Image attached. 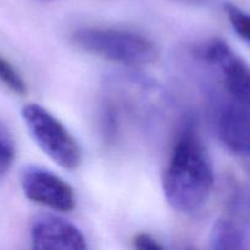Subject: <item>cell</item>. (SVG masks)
<instances>
[{"label": "cell", "mask_w": 250, "mask_h": 250, "mask_svg": "<svg viewBox=\"0 0 250 250\" xmlns=\"http://www.w3.org/2000/svg\"><path fill=\"white\" fill-rule=\"evenodd\" d=\"M161 183L168 204L182 214L198 211L210 198L214 170L199 133L192 125H187L176 139Z\"/></svg>", "instance_id": "6da1fadb"}, {"label": "cell", "mask_w": 250, "mask_h": 250, "mask_svg": "<svg viewBox=\"0 0 250 250\" xmlns=\"http://www.w3.org/2000/svg\"><path fill=\"white\" fill-rule=\"evenodd\" d=\"M71 41L81 50L127 66L149 65L159 58L153 41L128 29L80 28Z\"/></svg>", "instance_id": "7a4b0ae2"}, {"label": "cell", "mask_w": 250, "mask_h": 250, "mask_svg": "<svg viewBox=\"0 0 250 250\" xmlns=\"http://www.w3.org/2000/svg\"><path fill=\"white\" fill-rule=\"evenodd\" d=\"M22 117L39 148L66 170H76L81 164V149L68 129L53 114L38 104L22 109Z\"/></svg>", "instance_id": "3957f363"}, {"label": "cell", "mask_w": 250, "mask_h": 250, "mask_svg": "<svg viewBox=\"0 0 250 250\" xmlns=\"http://www.w3.org/2000/svg\"><path fill=\"white\" fill-rule=\"evenodd\" d=\"M200 55L220 73L222 84L234 103L250 106V66L220 38L205 44Z\"/></svg>", "instance_id": "277c9868"}, {"label": "cell", "mask_w": 250, "mask_h": 250, "mask_svg": "<svg viewBox=\"0 0 250 250\" xmlns=\"http://www.w3.org/2000/svg\"><path fill=\"white\" fill-rule=\"evenodd\" d=\"M21 187L24 195L36 204L59 212H70L75 209L72 187L45 168L27 167L21 176Z\"/></svg>", "instance_id": "5b68a950"}, {"label": "cell", "mask_w": 250, "mask_h": 250, "mask_svg": "<svg viewBox=\"0 0 250 250\" xmlns=\"http://www.w3.org/2000/svg\"><path fill=\"white\" fill-rule=\"evenodd\" d=\"M29 237L34 249H87L82 232L67 220L54 215L37 216L31 224Z\"/></svg>", "instance_id": "8992f818"}, {"label": "cell", "mask_w": 250, "mask_h": 250, "mask_svg": "<svg viewBox=\"0 0 250 250\" xmlns=\"http://www.w3.org/2000/svg\"><path fill=\"white\" fill-rule=\"evenodd\" d=\"M217 132L227 149L241 156H250V106L233 103L220 111Z\"/></svg>", "instance_id": "52a82bcc"}, {"label": "cell", "mask_w": 250, "mask_h": 250, "mask_svg": "<svg viewBox=\"0 0 250 250\" xmlns=\"http://www.w3.org/2000/svg\"><path fill=\"white\" fill-rule=\"evenodd\" d=\"M248 242L246 229L229 216L217 220L210 233V247L212 249H246Z\"/></svg>", "instance_id": "ba28073f"}, {"label": "cell", "mask_w": 250, "mask_h": 250, "mask_svg": "<svg viewBox=\"0 0 250 250\" xmlns=\"http://www.w3.org/2000/svg\"><path fill=\"white\" fill-rule=\"evenodd\" d=\"M0 83L17 95H26L27 85L14 66L0 56Z\"/></svg>", "instance_id": "9c48e42d"}, {"label": "cell", "mask_w": 250, "mask_h": 250, "mask_svg": "<svg viewBox=\"0 0 250 250\" xmlns=\"http://www.w3.org/2000/svg\"><path fill=\"white\" fill-rule=\"evenodd\" d=\"M15 154V142L7 127L0 121V177L5 175L10 170L14 164Z\"/></svg>", "instance_id": "30bf717a"}, {"label": "cell", "mask_w": 250, "mask_h": 250, "mask_svg": "<svg viewBox=\"0 0 250 250\" xmlns=\"http://www.w3.org/2000/svg\"><path fill=\"white\" fill-rule=\"evenodd\" d=\"M225 11L234 31L250 44V15L233 4L225 5Z\"/></svg>", "instance_id": "8fae6325"}, {"label": "cell", "mask_w": 250, "mask_h": 250, "mask_svg": "<svg viewBox=\"0 0 250 250\" xmlns=\"http://www.w3.org/2000/svg\"><path fill=\"white\" fill-rule=\"evenodd\" d=\"M133 247L141 250H163L164 246L148 233H138L133 238Z\"/></svg>", "instance_id": "7c38bea8"}, {"label": "cell", "mask_w": 250, "mask_h": 250, "mask_svg": "<svg viewBox=\"0 0 250 250\" xmlns=\"http://www.w3.org/2000/svg\"><path fill=\"white\" fill-rule=\"evenodd\" d=\"M43 1H53V0H43Z\"/></svg>", "instance_id": "4fadbf2b"}]
</instances>
